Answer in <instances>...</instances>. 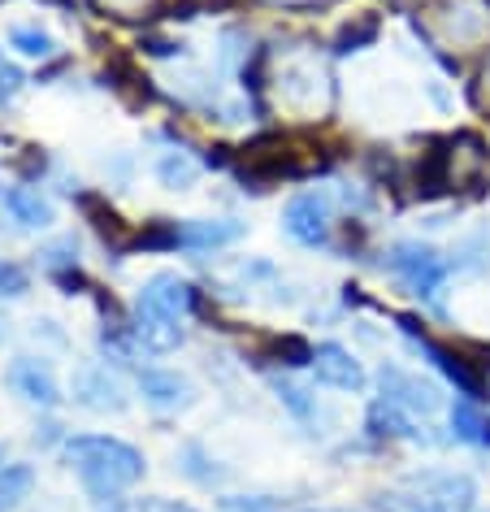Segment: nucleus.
<instances>
[{
	"instance_id": "obj_21",
	"label": "nucleus",
	"mask_w": 490,
	"mask_h": 512,
	"mask_svg": "<svg viewBox=\"0 0 490 512\" xmlns=\"http://www.w3.org/2000/svg\"><path fill=\"white\" fill-rule=\"evenodd\" d=\"M373 508L378 512H430L421 504V495L412 491V486H386V491H378V499H373Z\"/></svg>"
},
{
	"instance_id": "obj_28",
	"label": "nucleus",
	"mask_w": 490,
	"mask_h": 512,
	"mask_svg": "<svg viewBox=\"0 0 490 512\" xmlns=\"http://www.w3.org/2000/svg\"><path fill=\"white\" fill-rule=\"evenodd\" d=\"M161 512H187V508H161Z\"/></svg>"
},
{
	"instance_id": "obj_23",
	"label": "nucleus",
	"mask_w": 490,
	"mask_h": 512,
	"mask_svg": "<svg viewBox=\"0 0 490 512\" xmlns=\"http://www.w3.org/2000/svg\"><path fill=\"white\" fill-rule=\"evenodd\" d=\"M378 40V18H360V27H347L339 35V53H356L360 44H373Z\"/></svg>"
},
{
	"instance_id": "obj_27",
	"label": "nucleus",
	"mask_w": 490,
	"mask_h": 512,
	"mask_svg": "<svg viewBox=\"0 0 490 512\" xmlns=\"http://www.w3.org/2000/svg\"><path fill=\"white\" fill-rule=\"evenodd\" d=\"M100 512H122V504H118V499H109V508H100Z\"/></svg>"
},
{
	"instance_id": "obj_24",
	"label": "nucleus",
	"mask_w": 490,
	"mask_h": 512,
	"mask_svg": "<svg viewBox=\"0 0 490 512\" xmlns=\"http://www.w3.org/2000/svg\"><path fill=\"white\" fill-rule=\"evenodd\" d=\"M274 391H278V400L287 404L295 417H308V413H313V400H308V391H304V387H295V382L274 378Z\"/></svg>"
},
{
	"instance_id": "obj_14",
	"label": "nucleus",
	"mask_w": 490,
	"mask_h": 512,
	"mask_svg": "<svg viewBox=\"0 0 490 512\" xmlns=\"http://www.w3.org/2000/svg\"><path fill=\"white\" fill-rule=\"evenodd\" d=\"M135 335L148 352H174L178 343H183V326H178V317L135 309Z\"/></svg>"
},
{
	"instance_id": "obj_12",
	"label": "nucleus",
	"mask_w": 490,
	"mask_h": 512,
	"mask_svg": "<svg viewBox=\"0 0 490 512\" xmlns=\"http://www.w3.org/2000/svg\"><path fill=\"white\" fill-rule=\"evenodd\" d=\"M417 352H425V356H430V361L438 365V369H443V374H447V382H456V387L464 391V395H469V400H477V395H482V378H477L473 374V369H469V361H464V356L460 352H451V348H438V343L434 339H417Z\"/></svg>"
},
{
	"instance_id": "obj_15",
	"label": "nucleus",
	"mask_w": 490,
	"mask_h": 512,
	"mask_svg": "<svg viewBox=\"0 0 490 512\" xmlns=\"http://www.w3.org/2000/svg\"><path fill=\"white\" fill-rule=\"evenodd\" d=\"M0 204L9 209V217L22 226H48L53 222V204H48L35 187H9L0 191Z\"/></svg>"
},
{
	"instance_id": "obj_30",
	"label": "nucleus",
	"mask_w": 490,
	"mask_h": 512,
	"mask_svg": "<svg viewBox=\"0 0 490 512\" xmlns=\"http://www.w3.org/2000/svg\"><path fill=\"white\" fill-rule=\"evenodd\" d=\"M0 335H5V322H0Z\"/></svg>"
},
{
	"instance_id": "obj_19",
	"label": "nucleus",
	"mask_w": 490,
	"mask_h": 512,
	"mask_svg": "<svg viewBox=\"0 0 490 512\" xmlns=\"http://www.w3.org/2000/svg\"><path fill=\"white\" fill-rule=\"evenodd\" d=\"M321 96V74L317 70H291L282 74V100L295 109H313Z\"/></svg>"
},
{
	"instance_id": "obj_17",
	"label": "nucleus",
	"mask_w": 490,
	"mask_h": 512,
	"mask_svg": "<svg viewBox=\"0 0 490 512\" xmlns=\"http://www.w3.org/2000/svg\"><path fill=\"white\" fill-rule=\"evenodd\" d=\"M451 430H456L460 443L490 447V417L477 408V400H460L456 408H451Z\"/></svg>"
},
{
	"instance_id": "obj_2",
	"label": "nucleus",
	"mask_w": 490,
	"mask_h": 512,
	"mask_svg": "<svg viewBox=\"0 0 490 512\" xmlns=\"http://www.w3.org/2000/svg\"><path fill=\"white\" fill-rule=\"evenodd\" d=\"M404 486H412L430 512H473V499H477L473 478H464V473H447V469L408 473Z\"/></svg>"
},
{
	"instance_id": "obj_10",
	"label": "nucleus",
	"mask_w": 490,
	"mask_h": 512,
	"mask_svg": "<svg viewBox=\"0 0 490 512\" xmlns=\"http://www.w3.org/2000/svg\"><path fill=\"white\" fill-rule=\"evenodd\" d=\"M243 239V222L235 217H196V222H183L178 226V248H226V243Z\"/></svg>"
},
{
	"instance_id": "obj_1",
	"label": "nucleus",
	"mask_w": 490,
	"mask_h": 512,
	"mask_svg": "<svg viewBox=\"0 0 490 512\" xmlns=\"http://www.w3.org/2000/svg\"><path fill=\"white\" fill-rule=\"evenodd\" d=\"M66 460L79 469L87 491L100 499H113L144 478V452L122 439H109V434H74L66 443Z\"/></svg>"
},
{
	"instance_id": "obj_4",
	"label": "nucleus",
	"mask_w": 490,
	"mask_h": 512,
	"mask_svg": "<svg viewBox=\"0 0 490 512\" xmlns=\"http://www.w3.org/2000/svg\"><path fill=\"white\" fill-rule=\"evenodd\" d=\"M282 226H287L291 239L308 243V248H317V243H326L330 235V196L326 191H300L287 213H282Z\"/></svg>"
},
{
	"instance_id": "obj_18",
	"label": "nucleus",
	"mask_w": 490,
	"mask_h": 512,
	"mask_svg": "<svg viewBox=\"0 0 490 512\" xmlns=\"http://www.w3.org/2000/svg\"><path fill=\"white\" fill-rule=\"evenodd\" d=\"M31 491H35L31 465H0V512H14Z\"/></svg>"
},
{
	"instance_id": "obj_20",
	"label": "nucleus",
	"mask_w": 490,
	"mask_h": 512,
	"mask_svg": "<svg viewBox=\"0 0 490 512\" xmlns=\"http://www.w3.org/2000/svg\"><path fill=\"white\" fill-rule=\"evenodd\" d=\"M157 178H161V187L187 191L200 178V165L191 161V152H165V157L157 161Z\"/></svg>"
},
{
	"instance_id": "obj_8",
	"label": "nucleus",
	"mask_w": 490,
	"mask_h": 512,
	"mask_svg": "<svg viewBox=\"0 0 490 512\" xmlns=\"http://www.w3.org/2000/svg\"><path fill=\"white\" fill-rule=\"evenodd\" d=\"M74 400L83 408H92V413H122L126 391L105 365H92V369H79V374H74Z\"/></svg>"
},
{
	"instance_id": "obj_3",
	"label": "nucleus",
	"mask_w": 490,
	"mask_h": 512,
	"mask_svg": "<svg viewBox=\"0 0 490 512\" xmlns=\"http://www.w3.org/2000/svg\"><path fill=\"white\" fill-rule=\"evenodd\" d=\"M386 265H391L412 291H421V296H434L447 278L443 256H438L434 248H425V243H395L391 256H386Z\"/></svg>"
},
{
	"instance_id": "obj_16",
	"label": "nucleus",
	"mask_w": 490,
	"mask_h": 512,
	"mask_svg": "<svg viewBox=\"0 0 490 512\" xmlns=\"http://www.w3.org/2000/svg\"><path fill=\"white\" fill-rule=\"evenodd\" d=\"M447 35L456 44H477L490 35V0H482V5H460L447 14Z\"/></svg>"
},
{
	"instance_id": "obj_6",
	"label": "nucleus",
	"mask_w": 490,
	"mask_h": 512,
	"mask_svg": "<svg viewBox=\"0 0 490 512\" xmlns=\"http://www.w3.org/2000/svg\"><path fill=\"white\" fill-rule=\"evenodd\" d=\"M378 387H382V400H391L399 404L404 413H438V387L434 382H421V374H408V369H395V365H386L382 374H378Z\"/></svg>"
},
{
	"instance_id": "obj_22",
	"label": "nucleus",
	"mask_w": 490,
	"mask_h": 512,
	"mask_svg": "<svg viewBox=\"0 0 490 512\" xmlns=\"http://www.w3.org/2000/svg\"><path fill=\"white\" fill-rule=\"evenodd\" d=\"M14 48L27 57H53V35L40 27H18L14 31Z\"/></svg>"
},
{
	"instance_id": "obj_11",
	"label": "nucleus",
	"mask_w": 490,
	"mask_h": 512,
	"mask_svg": "<svg viewBox=\"0 0 490 512\" xmlns=\"http://www.w3.org/2000/svg\"><path fill=\"white\" fill-rule=\"evenodd\" d=\"M139 391L157 408H187L191 404V382L183 374H174V369H144V374H139Z\"/></svg>"
},
{
	"instance_id": "obj_25",
	"label": "nucleus",
	"mask_w": 490,
	"mask_h": 512,
	"mask_svg": "<svg viewBox=\"0 0 490 512\" xmlns=\"http://www.w3.org/2000/svg\"><path fill=\"white\" fill-rule=\"evenodd\" d=\"M27 291V270L14 261H0V296H22Z\"/></svg>"
},
{
	"instance_id": "obj_26",
	"label": "nucleus",
	"mask_w": 490,
	"mask_h": 512,
	"mask_svg": "<svg viewBox=\"0 0 490 512\" xmlns=\"http://www.w3.org/2000/svg\"><path fill=\"white\" fill-rule=\"evenodd\" d=\"M222 512H274L269 499H222Z\"/></svg>"
},
{
	"instance_id": "obj_7",
	"label": "nucleus",
	"mask_w": 490,
	"mask_h": 512,
	"mask_svg": "<svg viewBox=\"0 0 490 512\" xmlns=\"http://www.w3.org/2000/svg\"><path fill=\"white\" fill-rule=\"evenodd\" d=\"M313 369H317V382H326L334 391H365V369L343 343H321L313 348Z\"/></svg>"
},
{
	"instance_id": "obj_9",
	"label": "nucleus",
	"mask_w": 490,
	"mask_h": 512,
	"mask_svg": "<svg viewBox=\"0 0 490 512\" xmlns=\"http://www.w3.org/2000/svg\"><path fill=\"white\" fill-rule=\"evenodd\" d=\"M9 382H14V391L22 395V400H31L40 408H53L61 400L53 369H48L44 361H35V356H18V361L9 365Z\"/></svg>"
},
{
	"instance_id": "obj_13",
	"label": "nucleus",
	"mask_w": 490,
	"mask_h": 512,
	"mask_svg": "<svg viewBox=\"0 0 490 512\" xmlns=\"http://www.w3.org/2000/svg\"><path fill=\"white\" fill-rule=\"evenodd\" d=\"M369 434H378V439H412V443H421L425 434L417 430V421H412L404 408L391 404V400H378V404H369Z\"/></svg>"
},
{
	"instance_id": "obj_29",
	"label": "nucleus",
	"mask_w": 490,
	"mask_h": 512,
	"mask_svg": "<svg viewBox=\"0 0 490 512\" xmlns=\"http://www.w3.org/2000/svg\"><path fill=\"white\" fill-rule=\"evenodd\" d=\"M0 465H5V452H0Z\"/></svg>"
},
{
	"instance_id": "obj_5",
	"label": "nucleus",
	"mask_w": 490,
	"mask_h": 512,
	"mask_svg": "<svg viewBox=\"0 0 490 512\" xmlns=\"http://www.w3.org/2000/svg\"><path fill=\"white\" fill-rule=\"evenodd\" d=\"M135 309L165 313V317H183V313L196 309V287H191L183 274L161 270V274H152L148 283L139 287V304H135Z\"/></svg>"
}]
</instances>
